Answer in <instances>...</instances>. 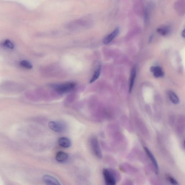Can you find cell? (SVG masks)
<instances>
[{"instance_id": "3", "label": "cell", "mask_w": 185, "mask_h": 185, "mask_svg": "<svg viewBox=\"0 0 185 185\" xmlns=\"http://www.w3.org/2000/svg\"><path fill=\"white\" fill-rule=\"evenodd\" d=\"M105 185H116V180L113 172L110 169H104L103 170Z\"/></svg>"}, {"instance_id": "10", "label": "cell", "mask_w": 185, "mask_h": 185, "mask_svg": "<svg viewBox=\"0 0 185 185\" xmlns=\"http://www.w3.org/2000/svg\"><path fill=\"white\" fill-rule=\"evenodd\" d=\"M59 145L63 148H67L71 146V141L67 138L61 137L58 140Z\"/></svg>"}, {"instance_id": "7", "label": "cell", "mask_w": 185, "mask_h": 185, "mask_svg": "<svg viewBox=\"0 0 185 185\" xmlns=\"http://www.w3.org/2000/svg\"><path fill=\"white\" fill-rule=\"evenodd\" d=\"M43 180L47 185H62L57 179L50 175H44L43 177Z\"/></svg>"}, {"instance_id": "14", "label": "cell", "mask_w": 185, "mask_h": 185, "mask_svg": "<svg viewBox=\"0 0 185 185\" xmlns=\"http://www.w3.org/2000/svg\"><path fill=\"white\" fill-rule=\"evenodd\" d=\"M101 72V66L99 65V67L97 68V69L96 70V71L94 72V74L92 78V79H90V83H92L96 81L99 78Z\"/></svg>"}, {"instance_id": "1", "label": "cell", "mask_w": 185, "mask_h": 185, "mask_svg": "<svg viewBox=\"0 0 185 185\" xmlns=\"http://www.w3.org/2000/svg\"><path fill=\"white\" fill-rule=\"evenodd\" d=\"M76 86V84L75 82H67L55 85L53 88L59 93L64 94L71 91Z\"/></svg>"}, {"instance_id": "2", "label": "cell", "mask_w": 185, "mask_h": 185, "mask_svg": "<svg viewBox=\"0 0 185 185\" xmlns=\"http://www.w3.org/2000/svg\"><path fill=\"white\" fill-rule=\"evenodd\" d=\"M2 88L5 91L13 93H18L25 89L24 87L21 85L12 82L4 83L2 85Z\"/></svg>"}, {"instance_id": "11", "label": "cell", "mask_w": 185, "mask_h": 185, "mask_svg": "<svg viewBox=\"0 0 185 185\" xmlns=\"http://www.w3.org/2000/svg\"><path fill=\"white\" fill-rule=\"evenodd\" d=\"M151 71L153 73L155 77L158 78L164 76V72L160 67H152L151 68Z\"/></svg>"}, {"instance_id": "9", "label": "cell", "mask_w": 185, "mask_h": 185, "mask_svg": "<svg viewBox=\"0 0 185 185\" xmlns=\"http://www.w3.org/2000/svg\"><path fill=\"white\" fill-rule=\"evenodd\" d=\"M136 75V70L135 67H134L131 71L130 81H129V92L131 93L132 92L133 86H134L135 80Z\"/></svg>"}, {"instance_id": "4", "label": "cell", "mask_w": 185, "mask_h": 185, "mask_svg": "<svg viewBox=\"0 0 185 185\" xmlns=\"http://www.w3.org/2000/svg\"><path fill=\"white\" fill-rule=\"evenodd\" d=\"M92 148L94 154L99 158H101L102 157V152L97 139L96 138H92L91 140Z\"/></svg>"}, {"instance_id": "13", "label": "cell", "mask_w": 185, "mask_h": 185, "mask_svg": "<svg viewBox=\"0 0 185 185\" xmlns=\"http://www.w3.org/2000/svg\"><path fill=\"white\" fill-rule=\"evenodd\" d=\"M168 95H169L170 100L174 104H177L179 103V98L174 92L172 91H169L168 92Z\"/></svg>"}, {"instance_id": "18", "label": "cell", "mask_w": 185, "mask_h": 185, "mask_svg": "<svg viewBox=\"0 0 185 185\" xmlns=\"http://www.w3.org/2000/svg\"><path fill=\"white\" fill-rule=\"evenodd\" d=\"M166 177V179L172 185H179L177 181L171 176L167 175Z\"/></svg>"}, {"instance_id": "19", "label": "cell", "mask_w": 185, "mask_h": 185, "mask_svg": "<svg viewBox=\"0 0 185 185\" xmlns=\"http://www.w3.org/2000/svg\"><path fill=\"white\" fill-rule=\"evenodd\" d=\"M182 36L183 37H185V32L184 29L182 31Z\"/></svg>"}, {"instance_id": "17", "label": "cell", "mask_w": 185, "mask_h": 185, "mask_svg": "<svg viewBox=\"0 0 185 185\" xmlns=\"http://www.w3.org/2000/svg\"><path fill=\"white\" fill-rule=\"evenodd\" d=\"M170 29L169 27H164L160 28L157 29V31L158 33L163 36H165L169 32Z\"/></svg>"}, {"instance_id": "6", "label": "cell", "mask_w": 185, "mask_h": 185, "mask_svg": "<svg viewBox=\"0 0 185 185\" xmlns=\"http://www.w3.org/2000/svg\"><path fill=\"white\" fill-rule=\"evenodd\" d=\"M144 150L146 153V154L150 160L151 161L153 166H154L155 174H158L159 173V166L156 159H155L154 155L153 154V153H151V151L147 148L144 147Z\"/></svg>"}, {"instance_id": "5", "label": "cell", "mask_w": 185, "mask_h": 185, "mask_svg": "<svg viewBox=\"0 0 185 185\" xmlns=\"http://www.w3.org/2000/svg\"><path fill=\"white\" fill-rule=\"evenodd\" d=\"M48 125L50 128L55 132H63L66 128L64 124L60 122L51 121L49 122Z\"/></svg>"}, {"instance_id": "8", "label": "cell", "mask_w": 185, "mask_h": 185, "mask_svg": "<svg viewBox=\"0 0 185 185\" xmlns=\"http://www.w3.org/2000/svg\"><path fill=\"white\" fill-rule=\"evenodd\" d=\"M119 32V28H117L112 33L105 37L104 39L103 40V43L104 44H108L110 43L118 36Z\"/></svg>"}, {"instance_id": "20", "label": "cell", "mask_w": 185, "mask_h": 185, "mask_svg": "<svg viewBox=\"0 0 185 185\" xmlns=\"http://www.w3.org/2000/svg\"><path fill=\"white\" fill-rule=\"evenodd\" d=\"M153 37V36H151L149 40V41L150 42H151L152 41Z\"/></svg>"}, {"instance_id": "12", "label": "cell", "mask_w": 185, "mask_h": 185, "mask_svg": "<svg viewBox=\"0 0 185 185\" xmlns=\"http://www.w3.org/2000/svg\"><path fill=\"white\" fill-rule=\"evenodd\" d=\"M55 158L57 161L60 163L64 162L68 160V155L63 151H59L57 153Z\"/></svg>"}, {"instance_id": "15", "label": "cell", "mask_w": 185, "mask_h": 185, "mask_svg": "<svg viewBox=\"0 0 185 185\" xmlns=\"http://www.w3.org/2000/svg\"><path fill=\"white\" fill-rule=\"evenodd\" d=\"M20 66L22 67L25 68L27 69H31L33 68L32 64L30 62L27 60H23L20 62Z\"/></svg>"}, {"instance_id": "16", "label": "cell", "mask_w": 185, "mask_h": 185, "mask_svg": "<svg viewBox=\"0 0 185 185\" xmlns=\"http://www.w3.org/2000/svg\"><path fill=\"white\" fill-rule=\"evenodd\" d=\"M2 44L4 47L10 49H14L15 47L14 43L8 40H5Z\"/></svg>"}]
</instances>
